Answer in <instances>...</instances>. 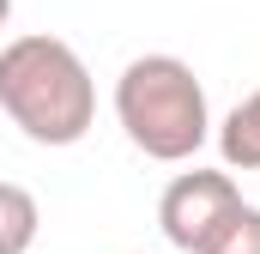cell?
<instances>
[{"mask_svg":"<svg viewBox=\"0 0 260 254\" xmlns=\"http://www.w3.org/2000/svg\"><path fill=\"white\" fill-rule=\"evenodd\" d=\"M43 230V206L37 194L18 182H0V254H30Z\"/></svg>","mask_w":260,"mask_h":254,"instance_id":"cell-5","label":"cell"},{"mask_svg":"<svg viewBox=\"0 0 260 254\" xmlns=\"http://www.w3.org/2000/svg\"><path fill=\"white\" fill-rule=\"evenodd\" d=\"M0 115L18 127L30 145H79L97 121V79L85 55L49 37V30H24L0 49Z\"/></svg>","mask_w":260,"mask_h":254,"instance_id":"cell-1","label":"cell"},{"mask_svg":"<svg viewBox=\"0 0 260 254\" xmlns=\"http://www.w3.org/2000/svg\"><path fill=\"white\" fill-rule=\"evenodd\" d=\"M242 206V188H236V176L230 170H182L164 200H157V230H164V242L176 254H200L212 242V230L230 218Z\"/></svg>","mask_w":260,"mask_h":254,"instance_id":"cell-3","label":"cell"},{"mask_svg":"<svg viewBox=\"0 0 260 254\" xmlns=\"http://www.w3.org/2000/svg\"><path fill=\"white\" fill-rule=\"evenodd\" d=\"M115 121L151 164H188L212 139V103L182 55H133L115 79Z\"/></svg>","mask_w":260,"mask_h":254,"instance_id":"cell-2","label":"cell"},{"mask_svg":"<svg viewBox=\"0 0 260 254\" xmlns=\"http://www.w3.org/2000/svg\"><path fill=\"white\" fill-rule=\"evenodd\" d=\"M212 139H218V157H224V170L236 176H248V170H260V91H248L224 121L212 127Z\"/></svg>","mask_w":260,"mask_h":254,"instance_id":"cell-4","label":"cell"},{"mask_svg":"<svg viewBox=\"0 0 260 254\" xmlns=\"http://www.w3.org/2000/svg\"><path fill=\"white\" fill-rule=\"evenodd\" d=\"M200 254H260V206L242 200V206L212 230V242H206Z\"/></svg>","mask_w":260,"mask_h":254,"instance_id":"cell-6","label":"cell"},{"mask_svg":"<svg viewBox=\"0 0 260 254\" xmlns=\"http://www.w3.org/2000/svg\"><path fill=\"white\" fill-rule=\"evenodd\" d=\"M6 18H12V0H0V30H6Z\"/></svg>","mask_w":260,"mask_h":254,"instance_id":"cell-7","label":"cell"}]
</instances>
